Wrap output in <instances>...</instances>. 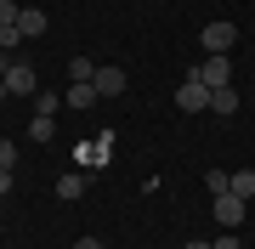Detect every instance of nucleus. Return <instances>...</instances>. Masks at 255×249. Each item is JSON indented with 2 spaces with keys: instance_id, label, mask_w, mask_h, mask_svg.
Instances as JSON below:
<instances>
[{
  "instance_id": "14",
  "label": "nucleus",
  "mask_w": 255,
  "mask_h": 249,
  "mask_svg": "<svg viewBox=\"0 0 255 249\" xmlns=\"http://www.w3.org/2000/svg\"><path fill=\"white\" fill-rule=\"evenodd\" d=\"M17 11H23L17 0H0V34H6V28H17Z\"/></svg>"
},
{
  "instance_id": "7",
  "label": "nucleus",
  "mask_w": 255,
  "mask_h": 249,
  "mask_svg": "<svg viewBox=\"0 0 255 249\" xmlns=\"http://www.w3.org/2000/svg\"><path fill=\"white\" fill-rule=\"evenodd\" d=\"M85 187H91V175H80V170H63V175H57V198H85Z\"/></svg>"
},
{
  "instance_id": "18",
  "label": "nucleus",
  "mask_w": 255,
  "mask_h": 249,
  "mask_svg": "<svg viewBox=\"0 0 255 249\" xmlns=\"http://www.w3.org/2000/svg\"><path fill=\"white\" fill-rule=\"evenodd\" d=\"M210 249H244V244H238L233 232H227V238H216V244H210Z\"/></svg>"
},
{
  "instance_id": "23",
  "label": "nucleus",
  "mask_w": 255,
  "mask_h": 249,
  "mask_svg": "<svg viewBox=\"0 0 255 249\" xmlns=\"http://www.w3.org/2000/svg\"><path fill=\"white\" fill-rule=\"evenodd\" d=\"M6 96H11V91H6V80H0V102H6Z\"/></svg>"
},
{
  "instance_id": "16",
  "label": "nucleus",
  "mask_w": 255,
  "mask_h": 249,
  "mask_svg": "<svg viewBox=\"0 0 255 249\" xmlns=\"http://www.w3.org/2000/svg\"><path fill=\"white\" fill-rule=\"evenodd\" d=\"M57 102H63L57 91H40V96H34V113H46V119H51V113H57Z\"/></svg>"
},
{
  "instance_id": "21",
  "label": "nucleus",
  "mask_w": 255,
  "mask_h": 249,
  "mask_svg": "<svg viewBox=\"0 0 255 249\" xmlns=\"http://www.w3.org/2000/svg\"><path fill=\"white\" fill-rule=\"evenodd\" d=\"M74 249H102V238H80V244H74Z\"/></svg>"
},
{
  "instance_id": "8",
  "label": "nucleus",
  "mask_w": 255,
  "mask_h": 249,
  "mask_svg": "<svg viewBox=\"0 0 255 249\" xmlns=\"http://www.w3.org/2000/svg\"><path fill=\"white\" fill-rule=\"evenodd\" d=\"M17 34L23 40H40V34H46V11H40V6H23L17 11Z\"/></svg>"
},
{
  "instance_id": "12",
  "label": "nucleus",
  "mask_w": 255,
  "mask_h": 249,
  "mask_svg": "<svg viewBox=\"0 0 255 249\" xmlns=\"http://www.w3.org/2000/svg\"><path fill=\"white\" fill-rule=\"evenodd\" d=\"M51 136H57V119L34 113V119H28V142H51Z\"/></svg>"
},
{
  "instance_id": "3",
  "label": "nucleus",
  "mask_w": 255,
  "mask_h": 249,
  "mask_svg": "<svg viewBox=\"0 0 255 249\" xmlns=\"http://www.w3.org/2000/svg\"><path fill=\"white\" fill-rule=\"evenodd\" d=\"M199 40H204V57H210V51H227V57H233V46H238V28H233L227 17H216V23H204V34H199Z\"/></svg>"
},
{
  "instance_id": "24",
  "label": "nucleus",
  "mask_w": 255,
  "mask_h": 249,
  "mask_svg": "<svg viewBox=\"0 0 255 249\" xmlns=\"http://www.w3.org/2000/svg\"><path fill=\"white\" fill-rule=\"evenodd\" d=\"M0 215H6V210H0Z\"/></svg>"
},
{
  "instance_id": "20",
  "label": "nucleus",
  "mask_w": 255,
  "mask_h": 249,
  "mask_svg": "<svg viewBox=\"0 0 255 249\" xmlns=\"http://www.w3.org/2000/svg\"><path fill=\"white\" fill-rule=\"evenodd\" d=\"M11 193V170H0V198H6Z\"/></svg>"
},
{
  "instance_id": "1",
  "label": "nucleus",
  "mask_w": 255,
  "mask_h": 249,
  "mask_svg": "<svg viewBox=\"0 0 255 249\" xmlns=\"http://www.w3.org/2000/svg\"><path fill=\"white\" fill-rule=\"evenodd\" d=\"M193 80H204L210 91H221V85H233V57L227 51H210L199 68H193Z\"/></svg>"
},
{
  "instance_id": "22",
  "label": "nucleus",
  "mask_w": 255,
  "mask_h": 249,
  "mask_svg": "<svg viewBox=\"0 0 255 249\" xmlns=\"http://www.w3.org/2000/svg\"><path fill=\"white\" fill-rule=\"evenodd\" d=\"M182 249H210V244H199V238H193V244H182Z\"/></svg>"
},
{
  "instance_id": "19",
  "label": "nucleus",
  "mask_w": 255,
  "mask_h": 249,
  "mask_svg": "<svg viewBox=\"0 0 255 249\" xmlns=\"http://www.w3.org/2000/svg\"><path fill=\"white\" fill-rule=\"evenodd\" d=\"M11 63H17V57H11L6 46H0V80H6V68H11Z\"/></svg>"
},
{
  "instance_id": "17",
  "label": "nucleus",
  "mask_w": 255,
  "mask_h": 249,
  "mask_svg": "<svg viewBox=\"0 0 255 249\" xmlns=\"http://www.w3.org/2000/svg\"><path fill=\"white\" fill-rule=\"evenodd\" d=\"M17 165V142H0V170H11Z\"/></svg>"
},
{
  "instance_id": "4",
  "label": "nucleus",
  "mask_w": 255,
  "mask_h": 249,
  "mask_svg": "<svg viewBox=\"0 0 255 249\" xmlns=\"http://www.w3.org/2000/svg\"><path fill=\"white\" fill-rule=\"evenodd\" d=\"M176 108H182V113H199V108H210V85L187 74L182 85H176Z\"/></svg>"
},
{
  "instance_id": "6",
  "label": "nucleus",
  "mask_w": 255,
  "mask_h": 249,
  "mask_svg": "<svg viewBox=\"0 0 255 249\" xmlns=\"http://www.w3.org/2000/svg\"><path fill=\"white\" fill-rule=\"evenodd\" d=\"M91 85H97V96H125V85H130V80H125V68H119V63H108V68H97V80H91Z\"/></svg>"
},
{
  "instance_id": "15",
  "label": "nucleus",
  "mask_w": 255,
  "mask_h": 249,
  "mask_svg": "<svg viewBox=\"0 0 255 249\" xmlns=\"http://www.w3.org/2000/svg\"><path fill=\"white\" fill-rule=\"evenodd\" d=\"M204 187H210V198H216V193H227V187H233V175H227V170H210Z\"/></svg>"
},
{
  "instance_id": "9",
  "label": "nucleus",
  "mask_w": 255,
  "mask_h": 249,
  "mask_svg": "<svg viewBox=\"0 0 255 249\" xmlns=\"http://www.w3.org/2000/svg\"><path fill=\"white\" fill-rule=\"evenodd\" d=\"M63 102H68L74 113H85V108H97L102 96H97V85H68V91H63Z\"/></svg>"
},
{
  "instance_id": "5",
  "label": "nucleus",
  "mask_w": 255,
  "mask_h": 249,
  "mask_svg": "<svg viewBox=\"0 0 255 249\" xmlns=\"http://www.w3.org/2000/svg\"><path fill=\"white\" fill-rule=\"evenodd\" d=\"M6 91H11V96H40V74H34L28 63H11V68H6Z\"/></svg>"
},
{
  "instance_id": "10",
  "label": "nucleus",
  "mask_w": 255,
  "mask_h": 249,
  "mask_svg": "<svg viewBox=\"0 0 255 249\" xmlns=\"http://www.w3.org/2000/svg\"><path fill=\"white\" fill-rule=\"evenodd\" d=\"M210 113H221V119H227V113H238V91H233V85L210 91Z\"/></svg>"
},
{
  "instance_id": "11",
  "label": "nucleus",
  "mask_w": 255,
  "mask_h": 249,
  "mask_svg": "<svg viewBox=\"0 0 255 249\" xmlns=\"http://www.w3.org/2000/svg\"><path fill=\"white\" fill-rule=\"evenodd\" d=\"M68 80L74 85H91L97 80V63H91V57H68Z\"/></svg>"
},
{
  "instance_id": "13",
  "label": "nucleus",
  "mask_w": 255,
  "mask_h": 249,
  "mask_svg": "<svg viewBox=\"0 0 255 249\" xmlns=\"http://www.w3.org/2000/svg\"><path fill=\"white\" fill-rule=\"evenodd\" d=\"M227 193H238V198H255V170H233V187H227Z\"/></svg>"
},
{
  "instance_id": "2",
  "label": "nucleus",
  "mask_w": 255,
  "mask_h": 249,
  "mask_svg": "<svg viewBox=\"0 0 255 249\" xmlns=\"http://www.w3.org/2000/svg\"><path fill=\"white\" fill-rule=\"evenodd\" d=\"M210 215H216V221H221V227L233 232V227H244V215H250V204L238 198V193H216V198H210Z\"/></svg>"
}]
</instances>
